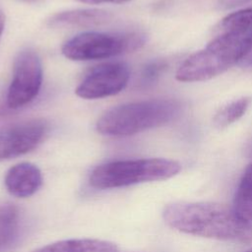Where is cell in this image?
Returning <instances> with one entry per match:
<instances>
[{
  "mask_svg": "<svg viewBox=\"0 0 252 252\" xmlns=\"http://www.w3.org/2000/svg\"><path fill=\"white\" fill-rule=\"evenodd\" d=\"M164 222L190 235L235 242H252V225L233 207L213 202H175L162 211Z\"/></svg>",
  "mask_w": 252,
  "mask_h": 252,
  "instance_id": "6da1fadb",
  "label": "cell"
},
{
  "mask_svg": "<svg viewBox=\"0 0 252 252\" xmlns=\"http://www.w3.org/2000/svg\"><path fill=\"white\" fill-rule=\"evenodd\" d=\"M111 20V14L98 9H76L53 14L47 25L51 28H91Z\"/></svg>",
  "mask_w": 252,
  "mask_h": 252,
  "instance_id": "30bf717a",
  "label": "cell"
},
{
  "mask_svg": "<svg viewBox=\"0 0 252 252\" xmlns=\"http://www.w3.org/2000/svg\"><path fill=\"white\" fill-rule=\"evenodd\" d=\"M146 34L141 32H87L68 39L61 47L62 54L74 61L108 59L142 47Z\"/></svg>",
  "mask_w": 252,
  "mask_h": 252,
  "instance_id": "5b68a950",
  "label": "cell"
},
{
  "mask_svg": "<svg viewBox=\"0 0 252 252\" xmlns=\"http://www.w3.org/2000/svg\"><path fill=\"white\" fill-rule=\"evenodd\" d=\"M42 184L39 168L31 162H21L12 166L5 176V186L10 194L19 198L33 195Z\"/></svg>",
  "mask_w": 252,
  "mask_h": 252,
  "instance_id": "9c48e42d",
  "label": "cell"
},
{
  "mask_svg": "<svg viewBox=\"0 0 252 252\" xmlns=\"http://www.w3.org/2000/svg\"><path fill=\"white\" fill-rule=\"evenodd\" d=\"M250 1L251 0H219L218 6L221 10H227V9H232L234 7L240 6Z\"/></svg>",
  "mask_w": 252,
  "mask_h": 252,
  "instance_id": "e0dca14e",
  "label": "cell"
},
{
  "mask_svg": "<svg viewBox=\"0 0 252 252\" xmlns=\"http://www.w3.org/2000/svg\"><path fill=\"white\" fill-rule=\"evenodd\" d=\"M19 233V211L13 204L0 205V252L8 250Z\"/></svg>",
  "mask_w": 252,
  "mask_h": 252,
  "instance_id": "7c38bea8",
  "label": "cell"
},
{
  "mask_svg": "<svg viewBox=\"0 0 252 252\" xmlns=\"http://www.w3.org/2000/svg\"><path fill=\"white\" fill-rule=\"evenodd\" d=\"M130 79L129 66L111 61L94 67L77 86L76 94L85 99H97L119 94Z\"/></svg>",
  "mask_w": 252,
  "mask_h": 252,
  "instance_id": "52a82bcc",
  "label": "cell"
},
{
  "mask_svg": "<svg viewBox=\"0 0 252 252\" xmlns=\"http://www.w3.org/2000/svg\"><path fill=\"white\" fill-rule=\"evenodd\" d=\"M233 209L244 220L252 221V161L246 166L235 191Z\"/></svg>",
  "mask_w": 252,
  "mask_h": 252,
  "instance_id": "4fadbf2b",
  "label": "cell"
},
{
  "mask_svg": "<svg viewBox=\"0 0 252 252\" xmlns=\"http://www.w3.org/2000/svg\"><path fill=\"white\" fill-rule=\"evenodd\" d=\"M252 29V7L225 16L220 24V32H244Z\"/></svg>",
  "mask_w": 252,
  "mask_h": 252,
  "instance_id": "9a60e30c",
  "label": "cell"
},
{
  "mask_svg": "<svg viewBox=\"0 0 252 252\" xmlns=\"http://www.w3.org/2000/svg\"><path fill=\"white\" fill-rule=\"evenodd\" d=\"M26 1H32V0H26Z\"/></svg>",
  "mask_w": 252,
  "mask_h": 252,
  "instance_id": "7402d4cb",
  "label": "cell"
},
{
  "mask_svg": "<svg viewBox=\"0 0 252 252\" xmlns=\"http://www.w3.org/2000/svg\"><path fill=\"white\" fill-rule=\"evenodd\" d=\"M42 64L32 49H25L17 55L6 102L9 108L18 109L32 101L42 85Z\"/></svg>",
  "mask_w": 252,
  "mask_h": 252,
  "instance_id": "8992f818",
  "label": "cell"
},
{
  "mask_svg": "<svg viewBox=\"0 0 252 252\" xmlns=\"http://www.w3.org/2000/svg\"><path fill=\"white\" fill-rule=\"evenodd\" d=\"M182 111V103L171 98H153L116 105L103 113L96 130L105 136L125 137L174 121Z\"/></svg>",
  "mask_w": 252,
  "mask_h": 252,
  "instance_id": "3957f363",
  "label": "cell"
},
{
  "mask_svg": "<svg viewBox=\"0 0 252 252\" xmlns=\"http://www.w3.org/2000/svg\"><path fill=\"white\" fill-rule=\"evenodd\" d=\"M47 130L46 121L36 118L16 123L0 132V160L32 151L41 143Z\"/></svg>",
  "mask_w": 252,
  "mask_h": 252,
  "instance_id": "ba28073f",
  "label": "cell"
},
{
  "mask_svg": "<svg viewBox=\"0 0 252 252\" xmlns=\"http://www.w3.org/2000/svg\"><path fill=\"white\" fill-rule=\"evenodd\" d=\"M33 252H117V247L98 239H69L48 244Z\"/></svg>",
  "mask_w": 252,
  "mask_h": 252,
  "instance_id": "8fae6325",
  "label": "cell"
},
{
  "mask_svg": "<svg viewBox=\"0 0 252 252\" xmlns=\"http://www.w3.org/2000/svg\"><path fill=\"white\" fill-rule=\"evenodd\" d=\"M245 252H252V248L249 249V250H247V251H245Z\"/></svg>",
  "mask_w": 252,
  "mask_h": 252,
  "instance_id": "44dd1931",
  "label": "cell"
},
{
  "mask_svg": "<svg viewBox=\"0 0 252 252\" xmlns=\"http://www.w3.org/2000/svg\"><path fill=\"white\" fill-rule=\"evenodd\" d=\"M179 162L167 158L116 160L96 166L91 173L90 185L97 189L125 187L133 184L165 180L178 174Z\"/></svg>",
  "mask_w": 252,
  "mask_h": 252,
  "instance_id": "277c9868",
  "label": "cell"
},
{
  "mask_svg": "<svg viewBox=\"0 0 252 252\" xmlns=\"http://www.w3.org/2000/svg\"><path fill=\"white\" fill-rule=\"evenodd\" d=\"M241 66H250L252 65V48L250 49L249 53L246 55V57L240 62Z\"/></svg>",
  "mask_w": 252,
  "mask_h": 252,
  "instance_id": "d6986e66",
  "label": "cell"
},
{
  "mask_svg": "<svg viewBox=\"0 0 252 252\" xmlns=\"http://www.w3.org/2000/svg\"><path fill=\"white\" fill-rule=\"evenodd\" d=\"M166 63L161 60H156L149 62L142 70L141 82L143 85L149 86L155 84L162 71L165 69Z\"/></svg>",
  "mask_w": 252,
  "mask_h": 252,
  "instance_id": "2e32d148",
  "label": "cell"
},
{
  "mask_svg": "<svg viewBox=\"0 0 252 252\" xmlns=\"http://www.w3.org/2000/svg\"><path fill=\"white\" fill-rule=\"evenodd\" d=\"M80 3L84 4H90V5H98V4H104V3H112V4H122L129 2L131 0H75Z\"/></svg>",
  "mask_w": 252,
  "mask_h": 252,
  "instance_id": "ac0fdd59",
  "label": "cell"
},
{
  "mask_svg": "<svg viewBox=\"0 0 252 252\" xmlns=\"http://www.w3.org/2000/svg\"><path fill=\"white\" fill-rule=\"evenodd\" d=\"M4 26H5V17L4 15L0 12V38L2 35V32L4 31Z\"/></svg>",
  "mask_w": 252,
  "mask_h": 252,
  "instance_id": "ffe728a7",
  "label": "cell"
},
{
  "mask_svg": "<svg viewBox=\"0 0 252 252\" xmlns=\"http://www.w3.org/2000/svg\"><path fill=\"white\" fill-rule=\"evenodd\" d=\"M252 48V29L244 32H220L205 49L190 55L179 66L175 79L179 82L211 80L246 57Z\"/></svg>",
  "mask_w": 252,
  "mask_h": 252,
  "instance_id": "7a4b0ae2",
  "label": "cell"
},
{
  "mask_svg": "<svg viewBox=\"0 0 252 252\" xmlns=\"http://www.w3.org/2000/svg\"><path fill=\"white\" fill-rule=\"evenodd\" d=\"M251 101V97L244 96L222 106L213 118L214 126L218 129H223L234 123L245 114Z\"/></svg>",
  "mask_w": 252,
  "mask_h": 252,
  "instance_id": "5bb4252c",
  "label": "cell"
}]
</instances>
